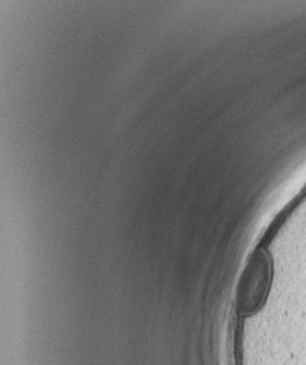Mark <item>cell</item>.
Wrapping results in <instances>:
<instances>
[{"label": "cell", "mask_w": 306, "mask_h": 365, "mask_svg": "<svg viewBox=\"0 0 306 365\" xmlns=\"http://www.w3.org/2000/svg\"><path fill=\"white\" fill-rule=\"evenodd\" d=\"M273 277L272 257L266 248H258L250 257L237 289L235 310L238 317L254 313L267 297Z\"/></svg>", "instance_id": "cell-1"}]
</instances>
